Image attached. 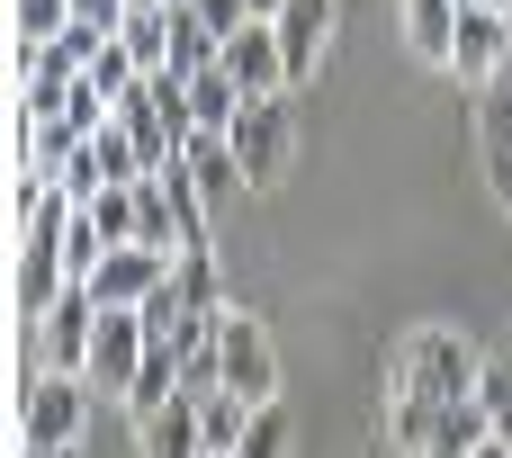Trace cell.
I'll return each mask as SVG.
<instances>
[{"mask_svg": "<svg viewBox=\"0 0 512 458\" xmlns=\"http://www.w3.org/2000/svg\"><path fill=\"white\" fill-rule=\"evenodd\" d=\"M396 396L468 405V396H486V351H477L468 333H450V324H423V333H405V351H396Z\"/></svg>", "mask_w": 512, "mask_h": 458, "instance_id": "1", "label": "cell"}, {"mask_svg": "<svg viewBox=\"0 0 512 458\" xmlns=\"http://www.w3.org/2000/svg\"><path fill=\"white\" fill-rule=\"evenodd\" d=\"M81 423H90V378L45 369L36 387H18V450H81Z\"/></svg>", "mask_w": 512, "mask_h": 458, "instance_id": "2", "label": "cell"}, {"mask_svg": "<svg viewBox=\"0 0 512 458\" xmlns=\"http://www.w3.org/2000/svg\"><path fill=\"white\" fill-rule=\"evenodd\" d=\"M234 162H243V180L252 189H270L279 171H288V153H297V117H288V99H252L243 117H234Z\"/></svg>", "mask_w": 512, "mask_h": 458, "instance_id": "3", "label": "cell"}, {"mask_svg": "<svg viewBox=\"0 0 512 458\" xmlns=\"http://www.w3.org/2000/svg\"><path fill=\"white\" fill-rule=\"evenodd\" d=\"M162 279H171V261H162V252L117 243V252H108V261H99L81 288H90V306H99V315H144V297H153Z\"/></svg>", "mask_w": 512, "mask_h": 458, "instance_id": "4", "label": "cell"}, {"mask_svg": "<svg viewBox=\"0 0 512 458\" xmlns=\"http://www.w3.org/2000/svg\"><path fill=\"white\" fill-rule=\"evenodd\" d=\"M216 333H225V387L234 396H252V405H279V360H270V324L261 315H216Z\"/></svg>", "mask_w": 512, "mask_h": 458, "instance_id": "5", "label": "cell"}, {"mask_svg": "<svg viewBox=\"0 0 512 458\" xmlns=\"http://www.w3.org/2000/svg\"><path fill=\"white\" fill-rule=\"evenodd\" d=\"M243 99H288V54H279V27L252 18L243 36H225V63H216Z\"/></svg>", "mask_w": 512, "mask_h": 458, "instance_id": "6", "label": "cell"}, {"mask_svg": "<svg viewBox=\"0 0 512 458\" xmlns=\"http://www.w3.org/2000/svg\"><path fill=\"white\" fill-rule=\"evenodd\" d=\"M270 27H279V54H288V90H297V81H315V72H324L333 27H342V0H288Z\"/></svg>", "mask_w": 512, "mask_h": 458, "instance_id": "7", "label": "cell"}, {"mask_svg": "<svg viewBox=\"0 0 512 458\" xmlns=\"http://www.w3.org/2000/svg\"><path fill=\"white\" fill-rule=\"evenodd\" d=\"M504 54H512V27H504V9H459V45H450V72L468 81V90H495L504 81Z\"/></svg>", "mask_w": 512, "mask_h": 458, "instance_id": "8", "label": "cell"}, {"mask_svg": "<svg viewBox=\"0 0 512 458\" xmlns=\"http://www.w3.org/2000/svg\"><path fill=\"white\" fill-rule=\"evenodd\" d=\"M144 351H153V333H144V315H99V342H90V387H108L117 405H126V387H135V369H144Z\"/></svg>", "mask_w": 512, "mask_h": 458, "instance_id": "9", "label": "cell"}, {"mask_svg": "<svg viewBox=\"0 0 512 458\" xmlns=\"http://www.w3.org/2000/svg\"><path fill=\"white\" fill-rule=\"evenodd\" d=\"M36 333H45V360H54L63 378H81V369H90V342H99V306H90V288H63V306H54Z\"/></svg>", "mask_w": 512, "mask_h": 458, "instance_id": "10", "label": "cell"}, {"mask_svg": "<svg viewBox=\"0 0 512 458\" xmlns=\"http://www.w3.org/2000/svg\"><path fill=\"white\" fill-rule=\"evenodd\" d=\"M477 162H486L495 207L512 216V81H495V90H486V108H477Z\"/></svg>", "mask_w": 512, "mask_h": 458, "instance_id": "11", "label": "cell"}, {"mask_svg": "<svg viewBox=\"0 0 512 458\" xmlns=\"http://www.w3.org/2000/svg\"><path fill=\"white\" fill-rule=\"evenodd\" d=\"M198 405H207V396H180V405L144 414V423H135V432H144V458H207V423H198Z\"/></svg>", "mask_w": 512, "mask_h": 458, "instance_id": "12", "label": "cell"}, {"mask_svg": "<svg viewBox=\"0 0 512 458\" xmlns=\"http://www.w3.org/2000/svg\"><path fill=\"white\" fill-rule=\"evenodd\" d=\"M117 36H126V54H135L144 72H171V0H126Z\"/></svg>", "mask_w": 512, "mask_h": 458, "instance_id": "13", "label": "cell"}, {"mask_svg": "<svg viewBox=\"0 0 512 458\" xmlns=\"http://www.w3.org/2000/svg\"><path fill=\"white\" fill-rule=\"evenodd\" d=\"M459 9H468V0H405V45H414L423 63H450V45H459Z\"/></svg>", "mask_w": 512, "mask_h": 458, "instance_id": "14", "label": "cell"}, {"mask_svg": "<svg viewBox=\"0 0 512 458\" xmlns=\"http://www.w3.org/2000/svg\"><path fill=\"white\" fill-rule=\"evenodd\" d=\"M486 441H495V414H486V396H468V405H441V432L423 458H477Z\"/></svg>", "mask_w": 512, "mask_h": 458, "instance_id": "15", "label": "cell"}, {"mask_svg": "<svg viewBox=\"0 0 512 458\" xmlns=\"http://www.w3.org/2000/svg\"><path fill=\"white\" fill-rule=\"evenodd\" d=\"M189 387H180V360H171V342H153L144 351V369H135V387H126V414L144 423V414H162V405H180Z\"/></svg>", "mask_w": 512, "mask_h": 458, "instance_id": "16", "label": "cell"}, {"mask_svg": "<svg viewBox=\"0 0 512 458\" xmlns=\"http://www.w3.org/2000/svg\"><path fill=\"white\" fill-rule=\"evenodd\" d=\"M135 243L162 252V261L189 252V243H180V216H171V198H162V180H135Z\"/></svg>", "mask_w": 512, "mask_h": 458, "instance_id": "17", "label": "cell"}, {"mask_svg": "<svg viewBox=\"0 0 512 458\" xmlns=\"http://www.w3.org/2000/svg\"><path fill=\"white\" fill-rule=\"evenodd\" d=\"M180 162H189V171H198V189H207V198H234V189H252V180H243V162H234V144H225V135H189V153H180Z\"/></svg>", "mask_w": 512, "mask_h": 458, "instance_id": "18", "label": "cell"}, {"mask_svg": "<svg viewBox=\"0 0 512 458\" xmlns=\"http://www.w3.org/2000/svg\"><path fill=\"white\" fill-rule=\"evenodd\" d=\"M153 180H162V198H171V216H180V243L198 252V243H207V207H216V198L198 189V171H189V162H171V171H153Z\"/></svg>", "mask_w": 512, "mask_h": 458, "instance_id": "19", "label": "cell"}, {"mask_svg": "<svg viewBox=\"0 0 512 458\" xmlns=\"http://www.w3.org/2000/svg\"><path fill=\"white\" fill-rule=\"evenodd\" d=\"M432 432H441V405H423V396H387V441L405 458L432 450Z\"/></svg>", "mask_w": 512, "mask_h": 458, "instance_id": "20", "label": "cell"}, {"mask_svg": "<svg viewBox=\"0 0 512 458\" xmlns=\"http://www.w3.org/2000/svg\"><path fill=\"white\" fill-rule=\"evenodd\" d=\"M81 216H90V234H99L108 252H117V243H135V180H126V189H99Z\"/></svg>", "mask_w": 512, "mask_h": 458, "instance_id": "21", "label": "cell"}, {"mask_svg": "<svg viewBox=\"0 0 512 458\" xmlns=\"http://www.w3.org/2000/svg\"><path fill=\"white\" fill-rule=\"evenodd\" d=\"M171 288L189 297V315H225V306H216V252H207V243L171 261Z\"/></svg>", "mask_w": 512, "mask_h": 458, "instance_id": "22", "label": "cell"}, {"mask_svg": "<svg viewBox=\"0 0 512 458\" xmlns=\"http://www.w3.org/2000/svg\"><path fill=\"white\" fill-rule=\"evenodd\" d=\"M9 27H18V45H54L72 27V0H9Z\"/></svg>", "mask_w": 512, "mask_h": 458, "instance_id": "23", "label": "cell"}, {"mask_svg": "<svg viewBox=\"0 0 512 458\" xmlns=\"http://www.w3.org/2000/svg\"><path fill=\"white\" fill-rule=\"evenodd\" d=\"M288 441H297V432H288V405H261V414H252V432H243V450H234V458H288Z\"/></svg>", "mask_w": 512, "mask_h": 458, "instance_id": "24", "label": "cell"}, {"mask_svg": "<svg viewBox=\"0 0 512 458\" xmlns=\"http://www.w3.org/2000/svg\"><path fill=\"white\" fill-rule=\"evenodd\" d=\"M189 9H198V27H207V36H216V45H225V36H243V27H252V0H189Z\"/></svg>", "mask_w": 512, "mask_h": 458, "instance_id": "25", "label": "cell"}, {"mask_svg": "<svg viewBox=\"0 0 512 458\" xmlns=\"http://www.w3.org/2000/svg\"><path fill=\"white\" fill-rule=\"evenodd\" d=\"M63 261H72V279H90V270L108 261V243L90 234V216H72V234H63Z\"/></svg>", "mask_w": 512, "mask_h": 458, "instance_id": "26", "label": "cell"}, {"mask_svg": "<svg viewBox=\"0 0 512 458\" xmlns=\"http://www.w3.org/2000/svg\"><path fill=\"white\" fill-rule=\"evenodd\" d=\"M72 18H90V27H108V36H117V18H126V0H72Z\"/></svg>", "mask_w": 512, "mask_h": 458, "instance_id": "27", "label": "cell"}, {"mask_svg": "<svg viewBox=\"0 0 512 458\" xmlns=\"http://www.w3.org/2000/svg\"><path fill=\"white\" fill-rule=\"evenodd\" d=\"M477 458H512V441H504V432H495V441H486V450H477Z\"/></svg>", "mask_w": 512, "mask_h": 458, "instance_id": "28", "label": "cell"}, {"mask_svg": "<svg viewBox=\"0 0 512 458\" xmlns=\"http://www.w3.org/2000/svg\"><path fill=\"white\" fill-rule=\"evenodd\" d=\"M18 458H81V450H18Z\"/></svg>", "mask_w": 512, "mask_h": 458, "instance_id": "29", "label": "cell"}, {"mask_svg": "<svg viewBox=\"0 0 512 458\" xmlns=\"http://www.w3.org/2000/svg\"><path fill=\"white\" fill-rule=\"evenodd\" d=\"M477 9H504V18H512V0H477Z\"/></svg>", "mask_w": 512, "mask_h": 458, "instance_id": "30", "label": "cell"}, {"mask_svg": "<svg viewBox=\"0 0 512 458\" xmlns=\"http://www.w3.org/2000/svg\"><path fill=\"white\" fill-rule=\"evenodd\" d=\"M171 9H189V0H171Z\"/></svg>", "mask_w": 512, "mask_h": 458, "instance_id": "31", "label": "cell"}]
</instances>
